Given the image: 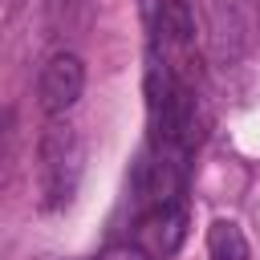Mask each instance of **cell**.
<instances>
[{
    "instance_id": "obj_1",
    "label": "cell",
    "mask_w": 260,
    "mask_h": 260,
    "mask_svg": "<svg viewBox=\"0 0 260 260\" xmlns=\"http://www.w3.org/2000/svg\"><path fill=\"white\" fill-rule=\"evenodd\" d=\"M81 167H85V142H81L77 126H69L65 118H53L37 142V175H41L45 211H57L73 199V191L81 183Z\"/></svg>"
},
{
    "instance_id": "obj_2",
    "label": "cell",
    "mask_w": 260,
    "mask_h": 260,
    "mask_svg": "<svg viewBox=\"0 0 260 260\" xmlns=\"http://www.w3.org/2000/svg\"><path fill=\"white\" fill-rule=\"evenodd\" d=\"M85 93V61L69 49L53 53L45 65H41V77H37V102L49 118H65Z\"/></svg>"
},
{
    "instance_id": "obj_3",
    "label": "cell",
    "mask_w": 260,
    "mask_h": 260,
    "mask_svg": "<svg viewBox=\"0 0 260 260\" xmlns=\"http://www.w3.org/2000/svg\"><path fill=\"white\" fill-rule=\"evenodd\" d=\"M154 32H162V45L191 49L195 45V12H191V4L187 0H162Z\"/></svg>"
},
{
    "instance_id": "obj_4",
    "label": "cell",
    "mask_w": 260,
    "mask_h": 260,
    "mask_svg": "<svg viewBox=\"0 0 260 260\" xmlns=\"http://www.w3.org/2000/svg\"><path fill=\"white\" fill-rule=\"evenodd\" d=\"M207 256L211 260H248V240L236 219H215L207 228Z\"/></svg>"
},
{
    "instance_id": "obj_5",
    "label": "cell",
    "mask_w": 260,
    "mask_h": 260,
    "mask_svg": "<svg viewBox=\"0 0 260 260\" xmlns=\"http://www.w3.org/2000/svg\"><path fill=\"white\" fill-rule=\"evenodd\" d=\"M183 223H187V215H183L179 203L158 207V248H162V252H175V248L183 244Z\"/></svg>"
},
{
    "instance_id": "obj_6",
    "label": "cell",
    "mask_w": 260,
    "mask_h": 260,
    "mask_svg": "<svg viewBox=\"0 0 260 260\" xmlns=\"http://www.w3.org/2000/svg\"><path fill=\"white\" fill-rule=\"evenodd\" d=\"M98 260H146V252L134 248V244H114V248H106Z\"/></svg>"
},
{
    "instance_id": "obj_7",
    "label": "cell",
    "mask_w": 260,
    "mask_h": 260,
    "mask_svg": "<svg viewBox=\"0 0 260 260\" xmlns=\"http://www.w3.org/2000/svg\"><path fill=\"white\" fill-rule=\"evenodd\" d=\"M138 8H142V16L150 20V28L158 24V12H162V0H138Z\"/></svg>"
},
{
    "instance_id": "obj_8",
    "label": "cell",
    "mask_w": 260,
    "mask_h": 260,
    "mask_svg": "<svg viewBox=\"0 0 260 260\" xmlns=\"http://www.w3.org/2000/svg\"><path fill=\"white\" fill-rule=\"evenodd\" d=\"M16 8H20V0H8V16H12V12H16Z\"/></svg>"
}]
</instances>
